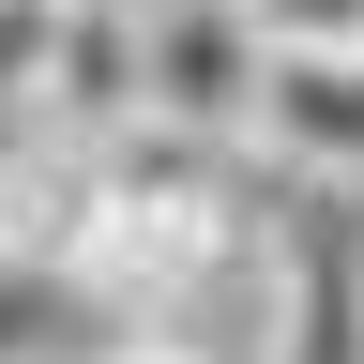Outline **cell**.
<instances>
[{
    "label": "cell",
    "mask_w": 364,
    "mask_h": 364,
    "mask_svg": "<svg viewBox=\"0 0 364 364\" xmlns=\"http://www.w3.org/2000/svg\"><path fill=\"white\" fill-rule=\"evenodd\" d=\"M243 364H364V213L318 182L258 198V334Z\"/></svg>",
    "instance_id": "obj_1"
},
{
    "label": "cell",
    "mask_w": 364,
    "mask_h": 364,
    "mask_svg": "<svg viewBox=\"0 0 364 364\" xmlns=\"http://www.w3.org/2000/svg\"><path fill=\"white\" fill-rule=\"evenodd\" d=\"M258 16L243 0H136V122L167 136H243L258 122Z\"/></svg>",
    "instance_id": "obj_2"
},
{
    "label": "cell",
    "mask_w": 364,
    "mask_h": 364,
    "mask_svg": "<svg viewBox=\"0 0 364 364\" xmlns=\"http://www.w3.org/2000/svg\"><path fill=\"white\" fill-rule=\"evenodd\" d=\"M243 152L273 182H318V198H364V46H273L258 61V122Z\"/></svg>",
    "instance_id": "obj_3"
},
{
    "label": "cell",
    "mask_w": 364,
    "mask_h": 364,
    "mask_svg": "<svg viewBox=\"0 0 364 364\" xmlns=\"http://www.w3.org/2000/svg\"><path fill=\"white\" fill-rule=\"evenodd\" d=\"M91 198H107V152L91 136H0V258H46V273H76L91 243Z\"/></svg>",
    "instance_id": "obj_4"
},
{
    "label": "cell",
    "mask_w": 364,
    "mask_h": 364,
    "mask_svg": "<svg viewBox=\"0 0 364 364\" xmlns=\"http://www.w3.org/2000/svg\"><path fill=\"white\" fill-rule=\"evenodd\" d=\"M46 136H122L136 122V0H61V46H46Z\"/></svg>",
    "instance_id": "obj_5"
},
{
    "label": "cell",
    "mask_w": 364,
    "mask_h": 364,
    "mask_svg": "<svg viewBox=\"0 0 364 364\" xmlns=\"http://www.w3.org/2000/svg\"><path fill=\"white\" fill-rule=\"evenodd\" d=\"M91 349H107V318L76 304V273L0 258V364H91Z\"/></svg>",
    "instance_id": "obj_6"
},
{
    "label": "cell",
    "mask_w": 364,
    "mask_h": 364,
    "mask_svg": "<svg viewBox=\"0 0 364 364\" xmlns=\"http://www.w3.org/2000/svg\"><path fill=\"white\" fill-rule=\"evenodd\" d=\"M46 46H61V0H0V136H31V107H46Z\"/></svg>",
    "instance_id": "obj_7"
},
{
    "label": "cell",
    "mask_w": 364,
    "mask_h": 364,
    "mask_svg": "<svg viewBox=\"0 0 364 364\" xmlns=\"http://www.w3.org/2000/svg\"><path fill=\"white\" fill-rule=\"evenodd\" d=\"M258 46H364V0H243Z\"/></svg>",
    "instance_id": "obj_8"
},
{
    "label": "cell",
    "mask_w": 364,
    "mask_h": 364,
    "mask_svg": "<svg viewBox=\"0 0 364 364\" xmlns=\"http://www.w3.org/2000/svg\"><path fill=\"white\" fill-rule=\"evenodd\" d=\"M91 364H228V349H198V334H107Z\"/></svg>",
    "instance_id": "obj_9"
}]
</instances>
